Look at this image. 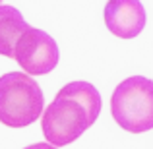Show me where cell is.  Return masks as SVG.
<instances>
[{
	"label": "cell",
	"mask_w": 153,
	"mask_h": 149,
	"mask_svg": "<svg viewBox=\"0 0 153 149\" xmlns=\"http://www.w3.org/2000/svg\"><path fill=\"white\" fill-rule=\"evenodd\" d=\"M101 95L87 82L66 83L49 103L41 118V130L51 145H68L95 124L101 114Z\"/></svg>",
	"instance_id": "obj_1"
},
{
	"label": "cell",
	"mask_w": 153,
	"mask_h": 149,
	"mask_svg": "<svg viewBox=\"0 0 153 149\" xmlns=\"http://www.w3.org/2000/svg\"><path fill=\"white\" fill-rule=\"evenodd\" d=\"M43 89L29 74L8 72L0 78V122L25 128L43 114Z\"/></svg>",
	"instance_id": "obj_2"
},
{
	"label": "cell",
	"mask_w": 153,
	"mask_h": 149,
	"mask_svg": "<svg viewBox=\"0 0 153 149\" xmlns=\"http://www.w3.org/2000/svg\"><path fill=\"white\" fill-rule=\"evenodd\" d=\"M111 114L122 130L142 134L153 128V82L132 76L116 85L111 97Z\"/></svg>",
	"instance_id": "obj_3"
},
{
	"label": "cell",
	"mask_w": 153,
	"mask_h": 149,
	"mask_svg": "<svg viewBox=\"0 0 153 149\" xmlns=\"http://www.w3.org/2000/svg\"><path fill=\"white\" fill-rule=\"evenodd\" d=\"M58 58L60 52L56 41L37 27H29L16 49V60L29 76H45L52 72Z\"/></svg>",
	"instance_id": "obj_4"
},
{
	"label": "cell",
	"mask_w": 153,
	"mask_h": 149,
	"mask_svg": "<svg viewBox=\"0 0 153 149\" xmlns=\"http://www.w3.org/2000/svg\"><path fill=\"white\" fill-rule=\"evenodd\" d=\"M105 25L114 37L134 39L146 27V10L140 0H108L105 6Z\"/></svg>",
	"instance_id": "obj_5"
},
{
	"label": "cell",
	"mask_w": 153,
	"mask_h": 149,
	"mask_svg": "<svg viewBox=\"0 0 153 149\" xmlns=\"http://www.w3.org/2000/svg\"><path fill=\"white\" fill-rule=\"evenodd\" d=\"M29 25L14 6H0V54L16 60V49Z\"/></svg>",
	"instance_id": "obj_6"
},
{
	"label": "cell",
	"mask_w": 153,
	"mask_h": 149,
	"mask_svg": "<svg viewBox=\"0 0 153 149\" xmlns=\"http://www.w3.org/2000/svg\"><path fill=\"white\" fill-rule=\"evenodd\" d=\"M25 149H56V147L51 143H33V145H27Z\"/></svg>",
	"instance_id": "obj_7"
},
{
	"label": "cell",
	"mask_w": 153,
	"mask_h": 149,
	"mask_svg": "<svg viewBox=\"0 0 153 149\" xmlns=\"http://www.w3.org/2000/svg\"><path fill=\"white\" fill-rule=\"evenodd\" d=\"M0 4H2V0H0Z\"/></svg>",
	"instance_id": "obj_8"
}]
</instances>
